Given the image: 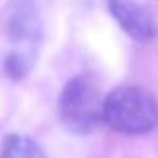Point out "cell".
I'll list each match as a JSON object with an SVG mask.
<instances>
[{"label": "cell", "instance_id": "3957f363", "mask_svg": "<svg viewBox=\"0 0 158 158\" xmlns=\"http://www.w3.org/2000/svg\"><path fill=\"white\" fill-rule=\"evenodd\" d=\"M60 118L68 130L76 134H88L102 120L104 98L100 84L90 74H78L62 88L58 100Z\"/></svg>", "mask_w": 158, "mask_h": 158}, {"label": "cell", "instance_id": "277c9868", "mask_svg": "<svg viewBox=\"0 0 158 158\" xmlns=\"http://www.w3.org/2000/svg\"><path fill=\"white\" fill-rule=\"evenodd\" d=\"M106 4L114 20L120 24V28L134 40L148 42L156 36L158 26L152 14L136 0H106Z\"/></svg>", "mask_w": 158, "mask_h": 158}, {"label": "cell", "instance_id": "7a4b0ae2", "mask_svg": "<svg viewBox=\"0 0 158 158\" xmlns=\"http://www.w3.org/2000/svg\"><path fill=\"white\" fill-rule=\"evenodd\" d=\"M8 34L12 40V52L6 60V72L12 78L28 74L36 58V50L42 36L40 14L34 0H12L6 10Z\"/></svg>", "mask_w": 158, "mask_h": 158}, {"label": "cell", "instance_id": "6da1fadb", "mask_svg": "<svg viewBox=\"0 0 158 158\" xmlns=\"http://www.w3.org/2000/svg\"><path fill=\"white\" fill-rule=\"evenodd\" d=\"M102 120L122 134H146L158 126V100L142 86H118L104 96Z\"/></svg>", "mask_w": 158, "mask_h": 158}, {"label": "cell", "instance_id": "5b68a950", "mask_svg": "<svg viewBox=\"0 0 158 158\" xmlns=\"http://www.w3.org/2000/svg\"><path fill=\"white\" fill-rule=\"evenodd\" d=\"M2 158H46V154L40 148V144L30 136L12 134L4 142Z\"/></svg>", "mask_w": 158, "mask_h": 158}]
</instances>
